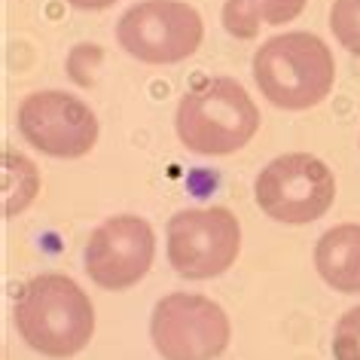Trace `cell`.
I'll return each instance as SVG.
<instances>
[{
  "mask_svg": "<svg viewBox=\"0 0 360 360\" xmlns=\"http://www.w3.org/2000/svg\"><path fill=\"white\" fill-rule=\"evenodd\" d=\"M19 131L43 156L79 159L98 141V116L77 95L46 89L19 104Z\"/></svg>",
  "mask_w": 360,
  "mask_h": 360,
  "instance_id": "8",
  "label": "cell"
},
{
  "mask_svg": "<svg viewBox=\"0 0 360 360\" xmlns=\"http://www.w3.org/2000/svg\"><path fill=\"white\" fill-rule=\"evenodd\" d=\"M309 0H226L223 28L238 40L257 37L263 25H287L302 15Z\"/></svg>",
  "mask_w": 360,
  "mask_h": 360,
  "instance_id": "11",
  "label": "cell"
},
{
  "mask_svg": "<svg viewBox=\"0 0 360 360\" xmlns=\"http://www.w3.org/2000/svg\"><path fill=\"white\" fill-rule=\"evenodd\" d=\"M330 31L348 52L360 56V0H333Z\"/></svg>",
  "mask_w": 360,
  "mask_h": 360,
  "instance_id": "13",
  "label": "cell"
},
{
  "mask_svg": "<svg viewBox=\"0 0 360 360\" xmlns=\"http://www.w3.org/2000/svg\"><path fill=\"white\" fill-rule=\"evenodd\" d=\"M333 357L336 360H360V305L348 309L333 333Z\"/></svg>",
  "mask_w": 360,
  "mask_h": 360,
  "instance_id": "14",
  "label": "cell"
},
{
  "mask_svg": "<svg viewBox=\"0 0 360 360\" xmlns=\"http://www.w3.org/2000/svg\"><path fill=\"white\" fill-rule=\"evenodd\" d=\"M318 275L339 293H360V223H342L323 232L314 248Z\"/></svg>",
  "mask_w": 360,
  "mask_h": 360,
  "instance_id": "10",
  "label": "cell"
},
{
  "mask_svg": "<svg viewBox=\"0 0 360 360\" xmlns=\"http://www.w3.org/2000/svg\"><path fill=\"white\" fill-rule=\"evenodd\" d=\"M153 345L165 360H214L229 345V318L202 293H171L156 302Z\"/></svg>",
  "mask_w": 360,
  "mask_h": 360,
  "instance_id": "7",
  "label": "cell"
},
{
  "mask_svg": "<svg viewBox=\"0 0 360 360\" xmlns=\"http://www.w3.org/2000/svg\"><path fill=\"white\" fill-rule=\"evenodd\" d=\"M177 138L195 156H229L259 129V110L232 77H214L177 104Z\"/></svg>",
  "mask_w": 360,
  "mask_h": 360,
  "instance_id": "3",
  "label": "cell"
},
{
  "mask_svg": "<svg viewBox=\"0 0 360 360\" xmlns=\"http://www.w3.org/2000/svg\"><path fill=\"white\" fill-rule=\"evenodd\" d=\"M205 25L195 6L184 0H143L122 13L116 40L143 65H177L202 43Z\"/></svg>",
  "mask_w": 360,
  "mask_h": 360,
  "instance_id": "4",
  "label": "cell"
},
{
  "mask_svg": "<svg viewBox=\"0 0 360 360\" xmlns=\"http://www.w3.org/2000/svg\"><path fill=\"white\" fill-rule=\"evenodd\" d=\"M254 79L269 104L281 110H309L330 95L336 83V61L318 34L290 31L257 49Z\"/></svg>",
  "mask_w": 360,
  "mask_h": 360,
  "instance_id": "2",
  "label": "cell"
},
{
  "mask_svg": "<svg viewBox=\"0 0 360 360\" xmlns=\"http://www.w3.org/2000/svg\"><path fill=\"white\" fill-rule=\"evenodd\" d=\"M241 229L229 208H186L168 223V259L186 281H208L238 259Z\"/></svg>",
  "mask_w": 360,
  "mask_h": 360,
  "instance_id": "6",
  "label": "cell"
},
{
  "mask_svg": "<svg viewBox=\"0 0 360 360\" xmlns=\"http://www.w3.org/2000/svg\"><path fill=\"white\" fill-rule=\"evenodd\" d=\"M4 214L15 217L40 193V174L28 156L15 150H4Z\"/></svg>",
  "mask_w": 360,
  "mask_h": 360,
  "instance_id": "12",
  "label": "cell"
},
{
  "mask_svg": "<svg viewBox=\"0 0 360 360\" xmlns=\"http://www.w3.org/2000/svg\"><path fill=\"white\" fill-rule=\"evenodd\" d=\"M15 330L43 357H74L95 333V309L74 278L46 272L15 296Z\"/></svg>",
  "mask_w": 360,
  "mask_h": 360,
  "instance_id": "1",
  "label": "cell"
},
{
  "mask_svg": "<svg viewBox=\"0 0 360 360\" xmlns=\"http://www.w3.org/2000/svg\"><path fill=\"white\" fill-rule=\"evenodd\" d=\"M70 6H77V10H107V6H113L116 0H68Z\"/></svg>",
  "mask_w": 360,
  "mask_h": 360,
  "instance_id": "15",
  "label": "cell"
},
{
  "mask_svg": "<svg viewBox=\"0 0 360 360\" xmlns=\"http://www.w3.org/2000/svg\"><path fill=\"white\" fill-rule=\"evenodd\" d=\"M156 236L150 223L134 214H120L89 236L86 272L104 290H125L150 272Z\"/></svg>",
  "mask_w": 360,
  "mask_h": 360,
  "instance_id": "9",
  "label": "cell"
},
{
  "mask_svg": "<svg viewBox=\"0 0 360 360\" xmlns=\"http://www.w3.org/2000/svg\"><path fill=\"white\" fill-rule=\"evenodd\" d=\"M254 195L272 220L302 226L330 211L336 199V177L318 156L287 153L259 171Z\"/></svg>",
  "mask_w": 360,
  "mask_h": 360,
  "instance_id": "5",
  "label": "cell"
}]
</instances>
